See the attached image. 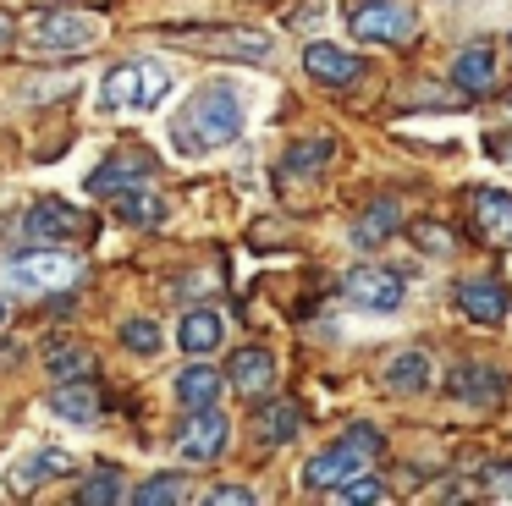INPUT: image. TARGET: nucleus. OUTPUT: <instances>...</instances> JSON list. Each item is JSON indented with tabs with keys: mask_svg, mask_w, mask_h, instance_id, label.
Returning a JSON list of instances; mask_svg holds the SVG:
<instances>
[{
	"mask_svg": "<svg viewBox=\"0 0 512 506\" xmlns=\"http://www.w3.org/2000/svg\"><path fill=\"white\" fill-rule=\"evenodd\" d=\"M243 138V94L232 83H204L188 94V105L171 121V149L182 160H204V154L226 149Z\"/></svg>",
	"mask_w": 512,
	"mask_h": 506,
	"instance_id": "f257e3e1",
	"label": "nucleus"
},
{
	"mask_svg": "<svg viewBox=\"0 0 512 506\" xmlns=\"http://www.w3.org/2000/svg\"><path fill=\"white\" fill-rule=\"evenodd\" d=\"M171 99V72L160 61H122L100 83V110L111 116H149Z\"/></svg>",
	"mask_w": 512,
	"mask_h": 506,
	"instance_id": "f03ea898",
	"label": "nucleus"
},
{
	"mask_svg": "<svg viewBox=\"0 0 512 506\" xmlns=\"http://www.w3.org/2000/svg\"><path fill=\"white\" fill-rule=\"evenodd\" d=\"M105 39V17L83 6H56L28 22V50L34 55H83Z\"/></svg>",
	"mask_w": 512,
	"mask_h": 506,
	"instance_id": "7ed1b4c3",
	"label": "nucleus"
},
{
	"mask_svg": "<svg viewBox=\"0 0 512 506\" xmlns=\"http://www.w3.org/2000/svg\"><path fill=\"white\" fill-rule=\"evenodd\" d=\"M380 451H386L380 429L375 424H353L336 446H325L320 457H309V468H303V490H331V484L353 479V473H364Z\"/></svg>",
	"mask_w": 512,
	"mask_h": 506,
	"instance_id": "20e7f679",
	"label": "nucleus"
},
{
	"mask_svg": "<svg viewBox=\"0 0 512 506\" xmlns=\"http://www.w3.org/2000/svg\"><path fill=\"white\" fill-rule=\"evenodd\" d=\"M12 286L17 292H67L72 281L83 275V264H78V253L72 248H56V242H34L28 253H17L12 259Z\"/></svg>",
	"mask_w": 512,
	"mask_h": 506,
	"instance_id": "39448f33",
	"label": "nucleus"
},
{
	"mask_svg": "<svg viewBox=\"0 0 512 506\" xmlns=\"http://www.w3.org/2000/svg\"><path fill=\"white\" fill-rule=\"evenodd\" d=\"M347 28L358 44H408L419 33V17L408 0H358L347 11Z\"/></svg>",
	"mask_w": 512,
	"mask_h": 506,
	"instance_id": "423d86ee",
	"label": "nucleus"
},
{
	"mask_svg": "<svg viewBox=\"0 0 512 506\" xmlns=\"http://www.w3.org/2000/svg\"><path fill=\"white\" fill-rule=\"evenodd\" d=\"M226 440H232V418L221 413V402L215 407H193L188 418L177 424V457L182 462H193V468H204V462H215L226 451Z\"/></svg>",
	"mask_w": 512,
	"mask_h": 506,
	"instance_id": "0eeeda50",
	"label": "nucleus"
},
{
	"mask_svg": "<svg viewBox=\"0 0 512 506\" xmlns=\"http://www.w3.org/2000/svg\"><path fill=\"white\" fill-rule=\"evenodd\" d=\"M342 292L353 297L358 308H369V314H391V308H402V297H408V281H402L397 270H386V264H358L342 281Z\"/></svg>",
	"mask_w": 512,
	"mask_h": 506,
	"instance_id": "6e6552de",
	"label": "nucleus"
},
{
	"mask_svg": "<svg viewBox=\"0 0 512 506\" xmlns=\"http://www.w3.org/2000/svg\"><path fill=\"white\" fill-rule=\"evenodd\" d=\"M83 231H89V215L61 204V198H45V204L23 209V220H17V237L28 242H67V237H83Z\"/></svg>",
	"mask_w": 512,
	"mask_h": 506,
	"instance_id": "1a4fd4ad",
	"label": "nucleus"
},
{
	"mask_svg": "<svg viewBox=\"0 0 512 506\" xmlns=\"http://www.w3.org/2000/svg\"><path fill=\"white\" fill-rule=\"evenodd\" d=\"M149 154H111L105 165H94L89 176H83V187H89V198H122L133 193V187H149Z\"/></svg>",
	"mask_w": 512,
	"mask_h": 506,
	"instance_id": "9d476101",
	"label": "nucleus"
},
{
	"mask_svg": "<svg viewBox=\"0 0 512 506\" xmlns=\"http://www.w3.org/2000/svg\"><path fill=\"white\" fill-rule=\"evenodd\" d=\"M303 72H309L314 83H325V88L364 83V61H358L353 50H342V44H325V39L303 44Z\"/></svg>",
	"mask_w": 512,
	"mask_h": 506,
	"instance_id": "9b49d317",
	"label": "nucleus"
},
{
	"mask_svg": "<svg viewBox=\"0 0 512 506\" xmlns=\"http://www.w3.org/2000/svg\"><path fill=\"white\" fill-rule=\"evenodd\" d=\"M446 396L463 407H490L507 396V374L496 369V363H457L452 374H446Z\"/></svg>",
	"mask_w": 512,
	"mask_h": 506,
	"instance_id": "f8f14e48",
	"label": "nucleus"
},
{
	"mask_svg": "<svg viewBox=\"0 0 512 506\" xmlns=\"http://www.w3.org/2000/svg\"><path fill=\"white\" fill-rule=\"evenodd\" d=\"M457 308H463V319H474V325H501L507 308H512V292L496 275H474V281L457 286Z\"/></svg>",
	"mask_w": 512,
	"mask_h": 506,
	"instance_id": "ddd939ff",
	"label": "nucleus"
},
{
	"mask_svg": "<svg viewBox=\"0 0 512 506\" xmlns=\"http://www.w3.org/2000/svg\"><path fill=\"white\" fill-rule=\"evenodd\" d=\"M226 380L243 396H270V385H276V352L270 347H237L232 363H226Z\"/></svg>",
	"mask_w": 512,
	"mask_h": 506,
	"instance_id": "4468645a",
	"label": "nucleus"
},
{
	"mask_svg": "<svg viewBox=\"0 0 512 506\" xmlns=\"http://www.w3.org/2000/svg\"><path fill=\"white\" fill-rule=\"evenodd\" d=\"M50 413L67 418V424H94V418H100V391H94L89 374H83V380H56V391H50Z\"/></svg>",
	"mask_w": 512,
	"mask_h": 506,
	"instance_id": "2eb2a0df",
	"label": "nucleus"
},
{
	"mask_svg": "<svg viewBox=\"0 0 512 506\" xmlns=\"http://www.w3.org/2000/svg\"><path fill=\"white\" fill-rule=\"evenodd\" d=\"M474 237L479 242H507L512 237V193H496V187H485V193H474Z\"/></svg>",
	"mask_w": 512,
	"mask_h": 506,
	"instance_id": "dca6fc26",
	"label": "nucleus"
},
{
	"mask_svg": "<svg viewBox=\"0 0 512 506\" xmlns=\"http://www.w3.org/2000/svg\"><path fill=\"white\" fill-rule=\"evenodd\" d=\"M298 429H303V407L287 402V396L265 402V407H259V418H254L259 446H287V440H298Z\"/></svg>",
	"mask_w": 512,
	"mask_h": 506,
	"instance_id": "f3484780",
	"label": "nucleus"
},
{
	"mask_svg": "<svg viewBox=\"0 0 512 506\" xmlns=\"http://www.w3.org/2000/svg\"><path fill=\"white\" fill-rule=\"evenodd\" d=\"M221 385H226V374L221 369H210V363H193V369H182L177 374V385H171V396H177V407H215L221 402Z\"/></svg>",
	"mask_w": 512,
	"mask_h": 506,
	"instance_id": "a211bd4d",
	"label": "nucleus"
},
{
	"mask_svg": "<svg viewBox=\"0 0 512 506\" xmlns=\"http://www.w3.org/2000/svg\"><path fill=\"white\" fill-rule=\"evenodd\" d=\"M61 473H72V457H67V451H34V457H23V462L12 468L6 490H12V495H34L45 479H61Z\"/></svg>",
	"mask_w": 512,
	"mask_h": 506,
	"instance_id": "6ab92c4d",
	"label": "nucleus"
},
{
	"mask_svg": "<svg viewBox=\"0 0 512 506\" xmlns=\"http://www.w3.org/2000/svg\"><path fill=\"white\" fill-rule=\"evenodd\" d=\"M452 83L463 88V94L496 88V50H490V44H468V50L452 61Z\"/></svg>",
	"mask_w": 512,
	"mask_h": 506,
	"instance_id": "aec40b11",
	"label": "nucleus"
},
{
	"mask_svg": "<svg viewBox=\"0 0 512 506\" xmlns=\"http://www.w3.org/2000/svg\"><path fill=\"white\" fill-rule=\"evenodd\" d=\"M380 385H386V391H397V396L424 391V385H430V358H424L419 347L397 352V358H386V369H380Z\"/></svg>",
	"mask_w": 512,
	"mask_h": 506,
	"instance_id": "412c9836",
	"label": "nucleus"
},
{
	"mask_svg": "<svg viewBox=\"0 0 512 506\" xmlns=\"http://www.w3.org/2000/svg\"><path fill=\"white\" fill-rule=\"evenodd\" d=\"M397 226H402L397 198H375V204L358 215V226H353V248H380L386 237H397Z\"/></svg>",
	"mask_w": 512,
	"mask_h": 506,
	"instance_id": "4be33fe9",
	"label": "nucleus"
},
{
	"mask_svg": "<svg viewBox=\"0 0 512 506\" xmlns=\"http://www.w3.org/2000/svg\"><path fill=\"white\" fill-rule=\"evenodd\" d=\"M221 336H226V319L215 314V308H188L182 325H177L182 352H215V347H221Z\"/></svg>",
	"mask_w": 512,
	"mask_h": 506,
	"instance_id": "5701e85b",
	"label": "nucleus"
},
{
	"mask_svg": "<svg viewBox=\"0 0 512 506\" xmlns=\"http://www.w3.org/2000/svg\"><path fill=\"white\" fill-rule=\"evenodd\" d=\"M199 50H221V55H243V61H270V33H254V28H221V33H204Z\"/></svg>",
	"mask_w": 512,
	"mask_h": 506,
	"instance_id": "b1692460",
	"label": "nucleus"
},
{
	"mask_svg": "<svg viewBox=\"0 0 512 506\" xmlns=\"http://www.w3.org/2000/svg\"><path fill=\"white\" fill-rule=\"evenodd\" d=\"M116 204V220H127V226H160L166 220V198H155L149 187H133V193H122V198H111Z\"/></svg>",
	"mask_w": 512,
	"mask_h": 506,
	"instance_id": "393cba45",
	"label": "nucleus"
},
{
	"mask_svg": "<svg viewBox=\"0 0 512 506\" xmlns=\"http://www.w3.org/2000/svg\"><path fill=\"white\" fill-rule=\"evenodd\" d=\"M45 369H50V380H83V374H94V352L78 347V341H67V347L45 352Z\"/></svg>",
	"mask_w": 512,
	"mask_h": 506,
	"instance_id": "a878e982",
	"label": "nucleus"
},
{
	"mask_svg": "<svg viewBox=\"0 0 512 506\" xmlns=\"http://www.w3.org/2000/svg\"><path fill=\"white\" fill-rule=\"evenodd\" d=\"M331 154H336V143H331V138L292 143L287 160H281V171H287V176H314V171H325V165H331Z\"/></svg>",
	"mask_w": 512,
	"mask_h": 506,
	"instance_id": "bb28decb",
	"label": "nucleus"
},
{
	"mask_svg": "<svg viewBox=\"0 0 512 506\" xmlns=\"http://www.w3.org/2000/svg\"><path fill=\"white\" fill-rule=\"evenodd\" d=\"M127 495H133V506H177L182 495H188V479H182V473H155V479H144Z\"/></svg>",
	"mask_w": 512,
	"mask_h": 506,
	"instance_id": "cd10ccee",
	"label": "nucleus"
},
{
	"mask_svg": "<svg viewBox=\"0 0 512 506\" xmlns=\"http://www.w3.org/2000/svg\"><path fill=\"white\" fill-rule=\"evenodd\" d=\"M325 495H331L336 506H369V501H386V484H380L375 473L364 468V473H353V479L331 484V490H325Z\"/></svg>",
	"mask_w": 512,
	"mask_h": 506,
	"instance_id": "c85d7f7f",
	"label": "nucleus"
},
{
	"mask_svg": "<svg viewBox=\"0 0 512 506\" xmlns=\"http://www.w3.org/2000/svg\"><path fill=\"white\" fill-rule=\"evenodd\" d=\"M78 501H83V506H116V501H127V484H122V473H116V468H94L89 479H83Z\"/></svg>",
	"mask_w": 512,
	"mask_h": 506,
	"instance_id": "c756f323",
	"label": "nucleus"
},
{
	"mask_svg": "<svg viewBox=\"0 0 512 506\" xmlns=\"http://www.w3.org/2000/svg\"><path fill=\"white\" fill-rule=\"evenodd\" d=\"M116 336H122V347L133 352V358H155V352H160V325H155V319H122Z\"/></svg>",
	"mask_w": 512,
	"mask_h": 506,
	"instance_id": "7c9ffc66",
	"label": "nucleus"
},
{
	"mask_svg": "<svg viewBox=\"0 0 512 506\" xmlns=\"http://www.w3.org/2000/svg\"><path fill=\"white\" fill-rule=\"evenodd\" d=\"M413 242H419L424 253H452V231L435 226V220H413Z\"/></svg>",
	"mask_w": 512,
	"mask_h": 506,
	"instance_id": "2f4dec72",
	"label": "nucleus"
},
{
	"mask_svg": "<svg viewBox=\"0 0 512 506\" xmlns=\"http://www.w3.org/2000/svg\"><path fill=\"white\" fill-rule=\"evenodd\" d=\"M479 490H485V495H507V501H512V468L485 462V468H479Z\"/></svg>",
	"mask_w": 512,
	"mask_h": 506,
	"instance_id": "473e14b6",
	"label": "nucleus"
},
{
	"mask_svg": "<svg viewBox=\"0 0 512 506\" xmlns=\"http://www.w3.org/2000/svg\"><path fill=\"white\" fill-rule=\"evenodd\" d=\"M204 506H254V490H243V484H215V490H204Z\"/></svg>",
	"mask_w": 512,
	"mask_h": 506,
	"instance_id": "72a5a7b5",
	"label": "nucleus"
},
{
	"mask_svg": "<svg viewBox=\"0 0 512 506\" xmlns=\"http://www.w3.org/2000/svg\"><path fill=\"white\" fill-rule=\"evenodd\" d=\"M0 363H6V369H17V363H23V341H0Z\"/></svg>",
	"mask_w": 512,
	"mask_h": 506,
	"instance_id": "f704fd0d",
	"label": "nucleus"
},
{
	"mask_svg": "<svg viewBox=\"0 0 512 506\" xmlns=\"http://www.w3.org/2000/svg\"><path fill=\"white\" fill-rule=\"evenodd\" d=\"M320 17H325V0H314V6H303L292 22H298V28H309V22H320Z\"/></svg>",
	"mask_w": 512,
	"mask_h": 506,
	"instance_id": "c9c22d12",
	"label": "nucleus"
},
{
	"mask_svg": "<svg viewBox=\"0 0 512 506\" xmlns=\"http://www.w3.org/2000/svg\"><path fill=\"white\" fill-rule=\"evenodd\" d=\"M468 495H474V490H468L463 479H452V484H446V490H441V501H468Z\"/></svg>",
	"mask_w": 512,
	"mask_h": 506,
	"instance_id": "e433bc0d",
	"label": "nucleus"
},
{
	"mask_svg": "<svg viewBox=\"0 0 512 506\" xmlns=\"http://www.w3.org/2000/svg\"><path fill=\"white\" fill-rule=\"evenodd\" d=\"M12 39H17V22L6 17V11H0V50H6V44H12Z\"/></svg>",
	"mask_w": 512,
	"mask_h": 506,
	"instance_id": "4c0bfd02",
	"label": "nucleus"
},
{
	"mask_svg": "<svg viewBox=\"0 0 512 506\" xmlns=\"http://www.w3.org/2000/svg\"><path fill=\"white\" fill-rule=\"evenodd\" d=\"M6 319H12V303H6V297H0V325H6Z\"/></svg>",
	"mask_w": 512,
	"mask_h": 506,
	"instance_id": "58836bf2",
	"label": "nucleus"
},
{
	"mask_svg": "<svg viewBox=\"0 0 512 506\" xmlns=\"http://www.w3.org/2000/svg\"><path fill=\"white\" fill-rule=\"evenodd\" d=\"M501 160H507V165H512V143H507V149H501Z\"/></svg>",
	"mask_w": 512,
	"mask_h": 506,
	"instance_id": "ea45409f",
	"label": "nucleus"
},
{
	"mask_svg": "<svg viewBox=\"0 0 512 506\" xmlns=\"http://www.w3.org/2000/svg\"><path fill=\"white\" fill-rule=\"evenodd\" d=\"M507 55H512V33H507Z\"/></svg>",
	"mask_w": 512,
	"mask_h": 506,
	"instance_id": "a19ab883",
	"label": "nucleus"
},
{
	"mask_svg": "<svg viewBox=\"0 0 512 506\" xmlns=\"http://www.w3.org/2000/svg\"><path fill=\"white\" fill-rule=\"evenodd\" d=\"M507 105H512V94H507Z\"/></svg>",
	"mask_w": 512,
	"mask_h": 506,
	"instance_id": "79ce46f5",
	"label": "nucleus"
}]
</instances>
